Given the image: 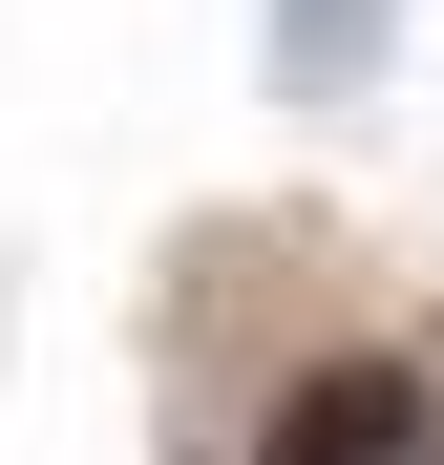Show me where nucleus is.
<instances>
[{"instance_id":"obj_1","label":"nucleus","mask_w":444,"mask_h":465,"mask_svg":"<svg viewBox=\"0 0 444 465\" xmlns=\"http://www.w3.org/2000/svg\"><path fill=\"white\" fill-rule=\"evenodd\" d=\"M254 465H444V381L423 360H318V381H275Z\"/></svg>"},{"instance_id":"obj_2","label":"nucleus","mask_w":444,"mask_h":465,"mask_svg":"<svg viewBox=\"0 0 444 465\" xmlns=\"http://www.w3.org/2000/svg\"><path fill=\"white\" fill-rule=\"evenodd\" d=\"M381 43H402V0H275V85H296V106H360Z\"/></svg>"}]
</instances>
